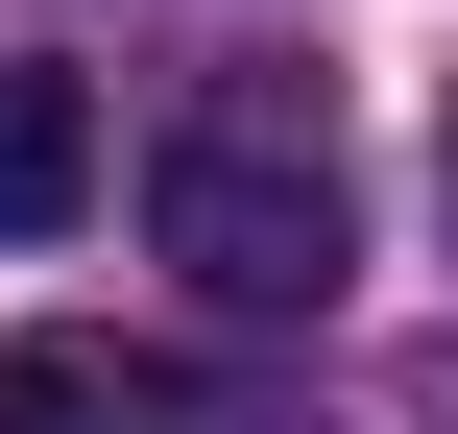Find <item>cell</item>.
<instances>
[{"mask_svg": "<svg viewBox=\"0 0 458 434\" xmlns=\"http://www.w3.org/2000/svg\"><path fill=\"white\" fill-rule=\"evenodd\" d=\"M145 242H169L217 314H338V266H362V193H338V145H314L290 97H217V121L145 169Z\"/></svg>", "mask_w": 458, "mask_h": 434, "instance_id": "1", "label": "cell"}, {"mask_svg": "<svg viewBox=\"0 0 458 434\" xmlns=\"http://www.w3.org/2000/svg\"><path fill=\"white\" fill-rule=\"evenodd\" d=\"M97 217V97L48 48H0V242H72Z\"/></svg>", "mask_w": 458, "mask_h": 434, "instance_id": "2", "label": "cell"}, {"mask_svg": "<svg viewBox=\"0 0 458 434\" xmlns=\"http://www.w3.org/2000/svg\"><path fill=\"white\" fill-rule=\"evenodd\" d=\"M0 434H169V362H121V338H0Z\"/></svg>", "mask_w": 458, "mask_h": 434, "instance_id": "3", "label": "cell"}, {"mask_svg": "<svg viewBox=\"0 0 458 434\" xmlns=\"http://www.w3.org/2000/svg\"><path fill=\"white\" fill-rule=\"evenodd\" d=\"M435 169H458V145H435Z\"/></svg>", "mask_w": 458, "mask_h": 434, "instance_id": "4", "label": "cell"}]
</instances>
